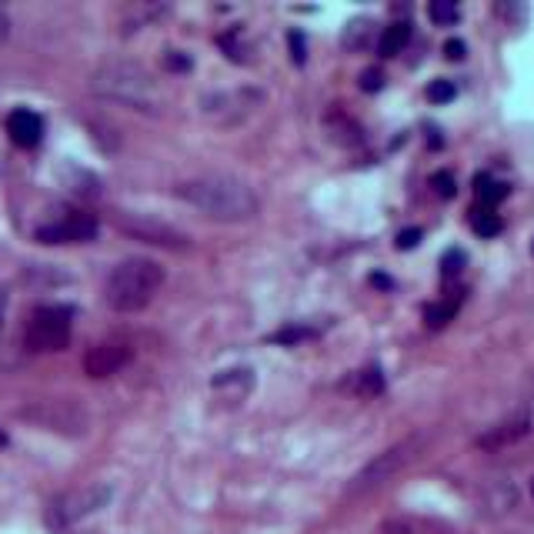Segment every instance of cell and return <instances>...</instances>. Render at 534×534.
Wrapping results in <instances>:
<instances>
[{
    "label": "cell",
    "mask_w": 534,
    "mask_h": 534,
    "mask_svg": "<svg viewBox=\"0 0 534 534\" xmlns=\"http://www.w3.org/2000/svg\"><path fill=\"white\" fill-rule=\"evenodd\" d=\"M177 197L197 207L204 217L221 224H241L257 214V197L251 184L231 174H201L177 187Z\"/></svg>",
    "instance_id": "6da1fadb"
},
{
    "label": "cell",
    "mask_w": 534,
    "mask_h": 534,
    "mask_svg": "<svg viewBox=\"0 0 534 534\" xmlns=\"http://www.w3.org/2000/svg\"><path fill=\"white\" fill-rule=\"evenodd\" d=\"M164 284V267L151 261V257H127L111 271L104 284V301L107 308L117 314H134L144 311L147 304L157 298Z\"/></svg>",
    "instance_id": "7a4b0ae2"
},
{
    "label": "cell",
    "mask_w": 534,
    "mask_h": 534,
    "mask_svg": "<svg viewBox=\"0 0 534 534\" xmlns=\"http://www.w3.org/2000/svg\"><path fill=\"white\" fill-rule=\"evenodd\" d=\"M94 91L107 97V101L127 104V107H134V111H147V114H157L164 107L161 87H157L154 77L137 64L101 67L94 77Z\"/></svg>",
    "instance_id": "3957f363"
},
{
    "label": "cell",
    "mask_w": 534,
    "mask_h": 534,
    "mask_svg": "<svg viewBox=\"0 0 534 534\" xmlns=\"http://www.w3.org/2000/svg\"><path fill=\"white\" fill-rule=\"evenodd\" d=\"M71 331H74V311L67 304H44L27 321L24 341L34 354H54L71 344Z\"/></svg>",
    "instance_id": "277c9868"
},
{
    "label": "cell",
    "mask_w": 534,
    "mask_h": 534,
    "mask_svg": "<svg viewBox=\"0 0 534 534\" xmlns=\"http://www.w3.org/2000/svg\"><path fill=\"white\" fill-rule=\"evenodd\" d=\"M111 498H114L111 484H84V488L61 494L51 504V511H47V521H51L54 531H71L81 521L91 518V514L104 511Z\"/></svg>",
    "instance_id": "5b68a950"
},
{
    "label": "cell",
    "mask_w": 534,
    "mask_h": 534,
    "mask_svg": "<svg viewBox=\"0 0 534 534\" xmlns=\"http://www.w3.org/2000/svg\"><path fill=\"white\" fill-rule=\"evenodd\" d=\"M421 444H424V438H421V434H414V438L394 444V448L378 454V458H374L368 468H364L358 478L351 481V494H368L374 488H381V484H388L394 474H398L401 468H408V464L418 458Z\"/></svg>",
    "instance_id": "8992f818"
},
{
    "label": "cell",
    "mask_w": 534,
    "mask_h": 534,
    "mask_svg": "<svg viewBox=\"0 0 534 534\" xmlns=\"http://www.w3.org/2000/svg\"><path fill=\"white\" fill-rule=\"evenodd\" d=\"M34 237L41 244H84V241H94V237H97V217L84 214V211L61 214L57 221L37 227Z\"/></svg>",
    "instance_id": "52a82bcc"
},
{
    "label": "cell",
    "mask_w": 534,
    "mask_h": 534,
    "mask_svg": "<svg viewBox=\"0 0 534 534\" xmlns=\"http://www.w3.org/2000/svg\"><path fill=\"white\" fill-rule=\"evenodd\" d=\"M131 361V348L124 341H101L84 354V371L91 378H111Z\"/></svg>",
    "instance_id": "ba28073f"
},
{
    "label": "cell",
    "mask_w": 534,
    "mask_h": 534,
    "mask_svg": "<svg viewBox=\"0 0 534 534\" xmlns=\"http://www.w3.org/2000/svg\"><path fill=\"white\" fill-rule=\"evenodd\" d=\"M7 134H11V141L17 147H37V144H41V137H44L41 114L27 111V107L14 111L11 117H7Z\"/></svg>",
    "instance_id": "9c48e42d"
},
{
    "label": "cell",
    "mask_w": 534,
    "mask_h": 534,
    "mask_svg": "<svg viewBox=\"0 0 534 534\" xmlns=\"http://www.w3.org/2000/svg\"><path fill=\"white\" fill-rule=\"evenodd\" d=\"M531 431V421L524 418H514V421H504L498 428H488V434H481L478 438V448H488V451H498V448H508V444L521 441L524 434Z\"/></svg>",
    "instance_id": "30bf717a"
},
{
    "label": "cell",
    "mask_w": 534,
    "mask_h": 534,
    "mask_svg": "<svg viewBox=\"0 0 534 534\" xmlns=\"http://www.w3.org/2000/svg\"><path fill=\"white\" fill-rule=\"evenodd\" d=\"M124 231H131V234H137V237H144V241H151V244H164V247H184V241L187 237L184 234H177V231H171V227H164V224H147V221H141V224H121Z\"/></svg>",
    "instance_id": "8fae6325"
},
{
    "label": "cell",
    "mask_w": 534,
    "mask_h": 534,
    "mask_svg": "<svg viewBox=\"0 0 534 534\" xmlns=\"http://www.w3.org/2000/svg\"><path fill=\"white\" fill-rule=\"evenodd\" d=\"M411 41V24L408 21H394L381 31L378 37V54L381 57H398Z\"/></svg>",
    "instance_id": "7c38bea8"
},
{
    "label": "cell",
    "mask_w": 534,
    "mask_h": 534,
    "mask_svg": "<svg viewBox=\"0 0 534 534\" xmlns=\"http://www.w3.org/2000/svg\"><path fill=\"white\" fill-rule=\"evenodd\" d=\"M474 194H478L481 207H491V211H494V204L508 197V184L494 181L491 174H478V177H474Z\"/></svg>",
    "instance_id": "4fadbf2b"
},
{
    "label": "cell",
    "mask_w": 534,
    "mask_h": 534,
    "mask_svg": "<svg viewBox=\"0 0 534 534\" xmlns=\"http://www.w3.org/2000/svg\"><path fill=\"white\" fill-rule=\"evenodd\" d=\"M471 227H474V234H481V237H498L504 221L491 211V207H474V211H471Z\"/></svg>",
    "instance_id": "5bb4252c"
},
{
    "label": "cell",
    "mask_w": 534,
    "mask_h": 534,
    "mask_svg": "<svg viewBox=\"0 0 534 534\" xmlns=\"http://www.w3.org/2000/svg\"><path fill=\"white\" fill-rule=\"evenodd\" d=\"M351 388L358 391L361 398H374V394H381V391H384V374H381L378 368H368V371L354 374Z\"/></svg>",
    "instance_id": "9a60e30c"
},
{
    "label": "cell",
    "mask_w": 534,
    "mask_h": 534,
    "mask_svg": "<svg viewBox=\"0 0 534 534\" xmlns=\"http://www.w3.org/2000/svg\"><path fill=\"white\" fill-rule=\"evenodd\" d=\"M428 14H431V21L434 24H454L461 17V11L454 4H448V0H434V4L428 7Z\"/></svg>",
    "instance_id": "2e32d148"
},
{
    "label": "cell",
    "mask_w": 534,
    "mask_h": 534,
    "mask_svg": "<svg viewBox=\"0 0 534 534\" xmlns=\"http://www.w3.org/2000/svg\"><path fill=\"white\" fill-rule=\"evenodd\" d=\"M454 318V304H431L428 311H424V321L431 324V328H444Z\"/></svg>",
    "instance_id": "e0dca14e"
},
{
    "label": "cell",
    "mask_w": 534,
    "mask_h": 534,
    "mask_svg": "<svg viewBox=\"0 0 534 534\" xmlns=\"http://www.w3.org/2000/svg\"><path fill=\"white\" fill-rule=\"evenodd\" d=\"M428 97H431L434 104L451 101V97H454V84H451V81H434V84L428 87Z\"/></svg>",
    "instance_id": "ac0fdd59"
},
{
    "label": "cell",
    "mask_w": 534,
    "mask_h": 534,
    "mask_svg": "<svg viewBox=\"0 0 534 534\" xmlns=\"http://www.w3.org/2000/svg\"><path fill=\"white\" fill-rule=\"evenodd\" d=\"M381 87H384V74L378 71V67H368V71L361 74V91L374 94V91H381Z\"/></svg>",
    "instance_id": "d6986e66"
},
{
    "label": "cell",
    "mask_w": 534,
    "mask_h": 534,
    "mask_svg": "<svg viewBox=\"0 0 534 534\" xmlns=\"http://www.w3.org/2000/svg\"><path fill=\"white\" fill-rule=\"evenodd\" d=\"M431 184H434V191H438L441 197H454V174L438 171V174L431 177Z\"/></svg>",
    "instance_id": "ffe728a7"
},
{
    "label": "cell",
    "mask_w": 534,
    "mask_h": 534,
    "mask_svg": "<svg viewBox=\"0 0 534 534\" xmlns=\"http://www.w3.org/2000/svg\"><path fill=\"white\" fill-rule=\"evenodd\" d=\"M464 264V254L461 251H448L444 254V278H451V274H458Z\"/></svg>",
    "instance_id": "44dd1931"
},
{
    "label": "cell",
    "mask_w": 534,
    "mask_h": 534,
    "mask_svg": "<svg viewBox=\"0 0 534 534\" xmlns=\"http://www.w3.org/2000/svg\"><path fill=\"white\" fill-rule=\"evenodd\" d=\"M418 241H421L418 227H411V231H401L398 234V247H401V251H408V247H418Z\"/></svg>",
    "instance_id": "7402d4cb"
},
{
    "label": "cell",
    "mask_w": 534,
    "mask_h": 534,
    "mask_svg": "<svg viewBox=\"0 0 534 534\" xmlns=\"http://www.w3.org/2000/svg\"><path fill=\"white\" fill-rule=\"evenodd\" d=\"M444 57H448V61H461V57H464V41H448V44H444Z\"/></svg>",
    "instance_id": "603a6c76"
},
{
    "label": "cell",
    "mask_w": 534,
    "mask_h": 534,
    "mask_svg": "<svg viewBox=\"0 0 534 534\" xmlns=\"http://www.w3.org/2000/svg\"><path fill=\"white\" fill-rule=\"evenodd\" d=\"M291 57H294V61H298V64H304V37L301 34H291Z\"/></svg>",
    "instance_id": "cb8c5ba5"
},
{
    "label": "cell",
    "mask_w": 534,
    "mask_h": 534,
    "mask_svg": "<svg viewBox=\"0 0 534 534\" xmlns=\"http://www.w3.org/2000/svg\"><path fill=\"white\" fill-rule=\"evenodd\" d=\"M7 37H11V21H7V14L0 11V44H4Z\"/></svg>",
    "instance_id": "d4e9b609"
},
{
    "label": "cell",
    "mask_w": 534,
    "mask_h": 534,
    "mask_svg": "<svg viewBox=\"0 0 534 534\" xmlns=\"http://www.w3.org/2000/svg\"><path fill=\"white\" fill-rule=\"evenodd\" d=\"M4 314H7V294H0V324H4Z\"/></svg>",
    "instance_id": "484cf974"
},
{
    "label": "cell",
    "mask_w": 534,
    "mask_h": 534,
    "mask_svg": "<svg viewBox=\"0 0 534 534\" xmlns=\"http://www.w3.org/2000/svg\"><path fill=\"white\" fill-rule=\"evenodd\" d=\"M4 444H7V434H4V431H0V448H4Z\"/></svg>",
    "instance_id": "4316f807"
},
{
    "label": "cell",
    "mask_w": 534,
    "mask_h": 534,
    "mask_svg": "<svg viewBox=\"0 0 534 534\" xmlns=\"http://www.w3.org/2000/svg\"><path fill=\"white\" fill-rule=\"evenodd\" d=\"M531 498H534V481H531Z\"/></svg>",
    "instance_id": "83f0119b"
},
{
    "label": "cell",
    "mask_w": 534,
    "mask_h": 534,
    "mask_svg": "<svg viewBox=\"0 0 534 534\" xmlns=\"http://www.w3.org/2000/svg\"><path fill=\"white\" fill-rule=\"evenodd\" d=\"M531 254H534V244H531Z\"/></svg>",
    "instance_id": "f1b7e54d"
}]
</instances>
